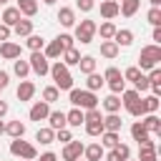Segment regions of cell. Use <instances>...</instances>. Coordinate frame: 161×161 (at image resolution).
I'll list each match as a JSON object with an SVG mask.
<instances>
[{"instance_id": "obj_30", "label": "cell", "mask_w": 161, "mask_h": 161, "mask_svg": "<svg viewBox=\"0 0 161 161\" xmlns=\"http://www.w3.org/2000/svg\"><path fill=\"white\" fill-rule=\"evenodd\" d=\"M5 133L10 138H20V136H25V123L23 121H10V123H5Z\"/></svg>"}, {"instance_id": "obj_12", "label": "cell", "mask_w": 161, "mask_h": 161, "mask_svg": "<svg viewBox=\"0 0 161 161\" xmlns=\"http://www.w3.org/2000/svg\"><path fill=\"white\" fill-rule=\"evenodd\" d=\"M141 123H143V128H146L151 136H158V133H161V118H158L156 113H146V116H141Z\"/></svg>"}, {"instance_id": "obj_17", "label": "cell", "mask_w": 161, "mask_h": 161, "mask_svg": "<svg viewBox=\"0 0 161 161\" xmlns=\"http://www.w3.org/2000/svg\"><path fill=\"white\" fill-rule=\"evenodd\" d=\"M83 158H86V161H101V158H103V146H101V143H88V146H83Z\"/></svg>"}, {"instance_id": "obj_21", "label": "cell", "mask_w": 161, "mask_h": 161, "mask_svg": "<svg viewBox=\"0 0 161 161\" xmlns=\"http://www.w3.org/2000/svg\"><path fill=\"white\" fill-rule=\"evenodd\" d=\"M18 10H20V15L23 18H33L35 13H38V0H18V5H15Z\"/></svg>"}, {"instance_id": "obj_52", "label": "cell", "mask_w": 161, "mask_h": 161, "mask_svg": "<svg viewBox=\"0 0 161 161\" xmlns=\"http://www.w3.org/2000/svg\"><path fill=\"white\" fill-rule=\"evenodd\" d=\"M103 158H106V161H121V156L116 153V148H111L108 153H103Z\"/></svg>"}, {"instance_id": "obj_46", "label": "cell", "mask_w": 161, "mask_h": 161, "mask_svg": "<svg viewBox=\"0 0 161 161\" xmlns=\"http://www.w3.org/2000/svg\"><path fill=\"white\" fill-rule=\"evenodd\" d=\"M133 91H138V93H141V91H148V78H146L143 73L133 80Z\"/></svg>"}, {"instance_id": "obj_41", "label": "cell", "mask_w": 161, "mask_h": 161, "mask_svg": "<svg viewBox=\"0 0 161 161\" xmlns=\"http://www.w3.org/2000/svg\"><path fill=\"white\" fill-rule=\"evenodd\" d=\"M60 45H63V50H68V48H75V38L70 35V33H60L58 38H55Z\"/></svg>"}, {"instance_id": "obj_60", "label": "cell", "mask_w": 161, "mask_h": 161, "mask_svg": "<svg viewBox=\"0 0 161 161\" xmlns=\"http://www.w3.org/2000/svg\"><path fill=\"white\" fill-rule=\"evenodd\" d=\"M0 3H8V0H0Z\"/></svg>"}, {"instance_id": "obj_32", "label": "cell", "mask_w": 161, "mask_h": 161, "mask_svg": "<svg viewBox=\"0 0 161 161\" xmlns=\"http://www.w3.org/2000/svg\"><path fill=\"white\" fill-rule=\"evenodd\" d=\"M96 63H98V60H96L93 55H80L78 68H80V73H83V75H88V73H93V70H96Z\"/></svg>"}, {"instance_id": "obj_27", "label": "cell", "mask_w": 161, "mask_h": 161, "mask_svg": "<svg viewBox=\"0 0 161 161\" xmlns=\"http://www.w3.org/2000/svg\"><path fill=\"white\" fill-rule=\"evenodd\" d=\"M43 55H45L48 60H55V58H60V55H63V45H60L58 40H50V43L43 48Z\"/></svg>"}, {"instance_id": "obj_29", "label": "cell", "mask_w": 161, "mask_h": 161, "mask_svg": "<svg viewBox=\"0 0 161 161\" xmlns=\"http://www.w3.org/2000/svg\"><path fill=\"white\" fill-rule=\"evenodd\" d=\"M121 126H123V121H121L118 113H108V116H103V131H121Z\"/></svg>"}, {"instance_id": "obj_59", "label": "cell", "mask_w": 161, "mask_h": 161, "mask_svg": "<svg viewBox=\"0 0 161 161\" xmlns=\"http://www.w3.org/2000/svg\"><path fill=\"white\" fill-rule=\"evenodd\" d=\"M75 161H86V158H75Z\"/></svg>"}, {"instance_id": "obj_57", "label": "cell", "mask_w": 161, "mask_h": 161, "mask_svg": "<svg viewBox=\"0 0 161 161\" xmlns=\"http://www.w3.org/2000/svg\"><path fill=\"white\" fill-rule=\"evenodd\" d=\"M40 3H45V5H55L58 0H40Z\"/></svg>"}, {"instance_id": "obj_44", "label": "cell", "mask_w": 161, "mask_h": 161, "mask_svg": "<svg viewBox=\"0 0 161 161\" xmlns=\"http://www.w3.org/2000/svg\"><path fill=\"white\" fill-rule=\"evenodd\" d=\"M70 138H73V133H70V128H68V126H65V128H58V131H55V141H60V143H68Z\"/></svg>"}, {"instance_id": "obj_25", "label": "cell", "mask_w": 161, "mask_h": 161, "mask_svg": "<svg viewBox=\"0 0 161 161\" xmlns=\"http://www.w3.org/2000/svg\"><path fill=\"white\" fill-rule=\"evenodd\" d=\"M118 143H121L118 131H103V133H101V146H103V148H116Z\"/></svg>"}, {"instance_id": "obj_10", "label": "cell", "mask_w": 161, "mask_h": 161, "mask_svg": "<svg viewBox=\"0 0 161 161\" xmlns=\"http://www.w3.org/2000/svg\"><path fill=\"white\" fill-rule=\"evenodd\" d=\"M48 113H50V103H45V101H35L33 106H30V111H28V116H30V121H45L48 118Z\"/></svg>"}, {"instance_id": "obj_18", "label": "cell", "mask_w": 161, "mask_h": 161, "mask_svg": "<svg viewBox=\"0 0 161 161\" xmlns=\"http://www.w3.org/2000/svg\"><path fill=\"white\" fill-rule=\"evenodd\" d=\"M13 30H15L18 38H28V35L33 33V20H30V18H20V20L13 25Z\"/></svg>"}, {"instance_id": "obj_37", "label": "cell", "mask_w": 161, "mask_h": 161, "mask_svg": "<svg viewBox=\"0 0 161 161\" xmlns=\"http://www.w3.org/2000/svg\"><path fill=\"white\" fill-rule=\"evenodd\" d=\"M60 60L70 68V65H78V60H80V53L75 50V48H68V50H63V55H60Z\"/></svg>"}, {"instance_id": "obj_62", "label": "cell", "mask_w": 161, "mask_h": 161, "mask_svg": "<svg viewBox=\"0 0 161 161\" xmlns=\"http://www.w3.org/2000/svg\"><path fill=\"white\" fill-rule=\"evenodd\" d=\"M0 91H3V88H0Z\"/></svg>"}, {"instance_id": "obj_23", "label": "cell", "mask_w": 161, "mask_h": 161, "mask_svg": "<svg viewBox=\"0 0 161 161\" xmlns=\"http://www.w3.org/2000/svg\"><path fill=\"white\" fill-rule=\"evenodd\" d=\"M103 111H106V113H118V111H121V96H118V93L106 96V98H103Z\"/></svg>"}, {"instance_id": "obj_51", "label": "cell", "mask_w": 161, "mask_h": 161, "mask_svg": "<svg viewBox=\"0 0 161 161\" xmlns=\"http://www.w3.org/2000/svg\"><path fill=\"white\" fill-rule=\"evenodd\" d=\"M8 83H10V73H8V70H0V88L5 91V88H8Z\"/></svg>"}, {"instance_id": "obj_56", "label": "cell", "mask_w": 161, "mask_h": 161, "mask_svg": "<svg viewBox=\"0 0 161 161\" xmlns=\"http://www.w3.org/2000/svg\"><path fill=\"white\" fill-rule=\"evenodd\" d=\"M148 3H151V8H158L161 5V0H148Z\"/></svg>"}, {"instance_id": "obj_4", "label": "cell", "mask_w": 161, "mask_h": 161, "mask_svg": "<svg viewBox=\"0 0 161 161\" xmlns=\"http://www.w3.org/2000/svg\"><path fill=\"white\" fill-rule=\"evenodd\" d=\"M121 106H123L131 116H136V118L146 116V106H143V98H141L138 91H123V93H121Z\"/></svg>"}, {"instance_id": "obj_33", "label": "cell", "mask_w": 161, "mask_h": 161, "mask_svg": "<svg viewBox=\"0 0 161 161\" xmlns=\"http://www.w3.org/2000/svg\"><path fill=\"white\" fill-rule=\"evenodd\" d=\"M13 73L23 80V78L30 73V63H28V60H23V58H15V60H13Z\"/></svg>"}, {"instance_id": "obj_34", "label": "cell", "mask_w": 161, "mask_h": 161, "mask_svg": "<svg viewBox=\"0 0 161 161\" xmlns=\"http://www.w3.org/2000/svg\"><path fill=\"white\" fill-rule=\"evenodd\" d=\"M35 141H40L43 146H50L53 141H55V131L48 126V128H38V133H35Z\"/></svg>"}, {"instance_id": "obj_2", "label": "cell", "mask_w": 161, "mask_h": 161, "mask_svg": "<svg viewBox=\"0 0 161 161\" xmlns=\"http://www.w3.org/2000/svg\"><path fill=\"white\" fill-rule=\"evenodd\" d=\"M48 73L53 75V86H55L58 91H70V88H73V75H70V70H68V65H65L63 60H55Z\"/></svg>"}, {"instance_id": "obj_15", "label": "cell", "mask_w": 161, "mask_h": 161, "mask_svg": "<svg viewBox=\"0 0 161 161\" xmlns=\"http://www.w3.org/2000/svg\"><path fill=\"white\" fill-rule=\"evenodd\" d=\"M113 43H116L118 48H128V45L133 43V30H128V28H118L116 35H113Z\"/></svg>"}, {"instance_id": "obj_16", "label": "cell", "mask_w": 161, "mask_h": 161, "mask_svg": "<svg viewBox=\"0 0 161 161\" xmlns=\"http://www.w3.org/2000/svg\"><path fill=\"white\" fill-rule=\"evenodd\" d=\"M118 15V0H103L101 3V18L103 20H113Z\"/></svg>"}, {"instance_id": "obj_5", "label": "cell", "mask_w": 161, "mask_h": 161, "mask_svg": "<svg viewBox=\"0 0 161 161\" xmlns=\"http://www.w3.org/2000/svg\"><path fill=\"white\" fill-rule=\"evenodd\" d=\"M10 153H13V156H20L23 161H35L38 148H35L33 143L23 141V136H20V138H13V141H10Z\"/></svg>"}, {"instance_id": "obj_19", "label": "cell", "mask_w": 161, "mask_h": 161, "mask_svg": "<svg viewBox=\"0 0 161 161\" xmlns=\"http://www.w3.org/2000/svg\"><path fill=\"white\" fill-rule=\"evenodd\" d=\"M118 53H121V48H118L113 40H101V55H103L106 60H113V58H118Z\"/></svg>"}, {"instance_id": "obj_14", "label": "cell", "mask_w": 161, "mask_h": 161, "mask_svg": "<svg viewBox=\"0 0 161 161\" xmlns=\"http://www.w3.org/2000/svg\"><path fill=\"white\" fill-rule=\"evenodd\" d=\"M138 8H141V0H121V3H118V15L133 18V15L138 13Z\"/></svg>"}, {"instance_id": "obj_28", "label": "cell", "mask_w": 161, "mask_h": 161, "mask_svg": "<svg viewBox=\"0 0 161 161\" xmlns=\"http://www.w3.org/2000/svg\"><path fill=\"white\" fill-rule=\"evenodd\" d=\"M65 123H68L70 128H78V126L83 123V108H75V106H73V108L65 113Z\"/></svg>"}, {"instance_id": "obj_6", "label": "cell", "mask_w": 161, "mask_h": 161, "mask_svg": "<svg viewBox=\"0 0 161 161\" xmlns=\"http://www.w3.org/2000/svg\"><path fill=\"white\" fill-rule=\"evenodd\" d=\"M73 28H75V35H73V38L80 40V45H88V43H93L98 25H96V20H88V18H86V20H80V23H75Z\"/></svg>"}, {"instance_id": "obj_31", "label": "cell", "mask_w": 161, "mask_h": 161, "mask_svg": "<svg viewBox=\"0 0 161 161\" xmlns=\"http://www.w3.org/2000/svg\"><path fill=\"white\" fill-rule=\"evenodd\" d=\"M20 18H23V15H20V10H18V8H5V10H3V18H0V20H3V23H5L8 28H13V25H15V23H18Z\"/></svg>"}, {"instance_id": "obj_40", "label": "cell", "mask_w": 161, "mask_h": 161, "mask_svg": "<svg viewBox=\"0 0 161 161\" xmlns=\"http://www.w3.org/2000/svg\"><path fill=\"white\" fill-rule=\"evenodd\" d=\"M158 103H161V101H158V96H153V93H151V96H146V98H143L146 113H156V111H158Z\"/></svg>"}, {"instance_id": "obj_35", "label": "cell", "mask_w": 161, "mask_h": 161, "mask_svg": "<svg viewBox=\"0 0 161 161\" xmlns=\"http://www.w3.org/2000/svg\"><path fill=\"white\" fill-rule=\"evenodd\" d=\"M103 83H106V80H103V75H101V73H96V70H93V73H88V78H86V88H88V91H93V93H96Z\"/></svg>"}, {"instance_id": "obj_38", "label": "cell", "mask_w": 161, "mask_h": 161, "mask_svg": "<svg viewBox=\"0 0 161 161\" xmlns=\"http://www.w3.org/2000/svg\"><path fill=\"white\" fill-rule=\"evenodd\" d=\"M141 146V151H138V158H143V156H158V148H156V143L148 138V141H143V143H138Z\"/></svg>"}, {"instance_id": "obj_45", "label": "cell", "mask_w": 161, "mask_h": 161, "mask_svg": "<svg viewBox=\"0 0 161 161\" xmlns=\"http://www.w3.org/2000/svg\"><path fill=\"white\" fill-rule=\"evenodd\" d=\"M141 73H143V70H138L136 65H131V68H126V70H123V80H131V83H133Z\"/></svg>"}, {"instance_id": "obj_58", "label": "cell", "mask_w": 161, "mask_h": 161, "mask_svg": "<svg viewBox=\"0 0 161 161\" xmlns=\"http://www.w3.org/2000/svg\"><path fill=\"white\" fill-rule=\"evenodd\" d=\"M3 133H5V123L0 121V136H3Z\"/></svg>"}, {"instance_id": "obj_47", "label": "cell", "mask_w": 161, "mask_h": 161, "mask_svg": "<svg viewBox=\"0 0 161 161\" xmlns=\"http://www.w3.org/2000/svg\"><path fill=\"white\" fill-rule=\"evenodd\" d=\"M75 8H78L80 13H91V10L96 8V0H75Z\"/></svg>"}, {"instance_id": "obj_13", "label": "cell", "mask_w": 161, "mask_h": 161, "mask_svg": "<svg viewBox=\"0 0 161 161\" xmlns=\"http://www.w3.org/2000/svg\"><path fill=\"white\" fill-rule=\"evenodd\" d=\"M15 96H18V101L23 103V101H30L33 96H35V83L33 80H20V86H18V91H15Z\"/></svg>"}, {"instance_id": "obj_49", "label": "cell", "mask_w": 161, "mask_h": 161, "mask_svg": "<svg viewBox=\"0 0 161 161\" xmlns=\"http://www.w3.org/2000/svg\"><path fill=\"white\" fill-rule=\"evenodd\" d=\"M10 33H13V30H10V28H8L5 23H0V43H5V40H10Z\"/></svg>"}, {"instance_id": "obj_48", "label": "cell", "mask_w": 161, "mask_h": 161, "mask_svg": "<svg viewBox=\"0 0 161 161\" xmlns=\"http://www.w3.org/2000/svg\"><path fill=\"white\" fill-rule=\"evenodd\" d=\"M116 153L121 156V161H126V158H131V146L128 143H118L116 146Z\"/></svg>"}, {"instance_id": "obj_9", "label": "cell", "mask_w": 161, "mask_h": 161, "mask_svg": "<svg viewBox=\"0 0 161 161\" xmlns=\"http://www.w3.org/2000/svg\"><path fill=\"white\" fill-rule=\"evenodd\" d=\"M60 156H63V161H75V158H80V156H83V143L75 141V138H70L68 143H63Z\"/></svg>"}, {"instance_id": "obj_50", "label": "cell", "mask_w": 161, "mask_h": 161, "mask_svg": "<svg viewBox=\"0 0 161 161\" xmlns=\"http://www.w3.org/2000/svg\"><path fill=\"white\" fill-rule=\"evenodd\" d=\"M35 161H58V156H55L53 151H45V153H40V156H35Z\"/></svg>"}, {"instance_id": "obj_39", "label": "cell", "mask_w": 161, "mask_h": 161, "mask_svg": "<svg viewBox=\"0 0 161 161\" xmlns=\"http://www.w3.org/2000/svg\"><path fill=\"white\" fill-rule=\"evenodd\" d=\"M58 98H60V91H58L55 86H45V88H43V101H45V103H55Z\"/></svg>"}, {"instance_id": "obj_43", "label": "cell", "mask_w": 161, "mask_h": 161, "mask_svg": "<svg viewBox=\"0 0 161 161\" xmlns=\"http://www.w3.org/2000/svg\"><path fill=\"white\" fill-rule=\"evenodd\" d=\"M146 20L156 28V25H161V8H151L148 13H146Z\"/></svg>"}, {"instance_id": "obj_26", "label": "cell", "mask_w": 161, "mask_h": 161, "mask_svg": "<svg viewBox=\"0 0 161 161\" xmlns=\"http://www.w3.org/2000/svg\"><path fill=\"white\" fill-rule=\"evenodd\" d=\"M116 25H113V20H106V23H101L98 28H96V33H101V40H113V35H116Z\"/></svg>"}, {"instance_id": "obj_7", "label": "cell", "mask_w": 161, "mask_h": 161, "mask_svg": "<svg viewBox=\"0 0 161 161\" xmlns=\"http://www.w3.org/2000/svg\"><path fill=\"white\" fill-rule=\"evenodd\" d=\"M103 80L108 83V88H111V93H123L126 91V80H123V73L118 70V68H106V73H103Z\"/></svg>"}, {"instance_id": "obj_20", "label": "cell", "mask_w": 161, "mask_h": 161, "mask_svg": "<svg viewBox=\"0 0 161 161\" xmlns=\"http://www.w3.org/2000/svg\"><path fill=\"white\" fill-rule=\"evenodd\" d=\"M45 121L50 123V128H53V131H58V128H65V126H68V123H65V111H50Z\"/></svg>"}, {"instance_id": "obj_36", "label": "cell", "mask_w": 161, "mask_h": 161, "mask_svg": "<svg viewBox=\"0 0 161 161\" xmlns=\"http://www.w3.org/2000/svg\"><path fill=\"white\" fill-rule=\"evenodd\" d=\"M83 126H86V133H88V136H101V133H103V118L83 121Z\"/></svg>"}, {"instance_id": "obj_3", "label": "cell", "mask_w": 161, "mask_h": 161, "mask_svg": "<svg viewBox=\"0 0 161 161\" xmlns=\"http://www.w3.org/2000/svg\"><path fill=\"white\" fill-rule=\"evenodd\" d=\"M158 60H161V45H156V43H151V45H143L141 48V53H138V70H151V68H156L158 65Z\"/></svg>"}, {"instance_id": "obj_1", "label": "cell", "mask_w": 161, "mask_h": 161, "mask_svg": "<svg viewBox=\"0 0 161 161\" xmlns=\"http://www.w3.org/2000/svg\"><path fill=\"white\" fill-rule=\"evenodd\" d=\"M68 101H70V106L83 108V111L98 108V96L93 91H88V88H70L68 91Z\"/></svg>"}, {"instance_id": "obj_61", "label": "cell", "mask_w": 161, "mask_h": 161, "mask_svg": "<svg viewBox=\"0 0 161 161\" xmlns=\"http://www.w3.org/2000/svg\"><path fill=\"white\" fill-rule=\"evenodd\" d=\"M126 161H131V158H126Z\"/></svg>"}, {"instance_id": "obj_24", "label": "cell", "mask_w": 161, "mask_h": 161, "mask_svg": "<svg viewBox=\"0 0 161 161\" xmlns=\"http://www.w3.org/2000/svg\"><path fill=\"white\" fill-rule=\"evenodd\" d=\"M131 136H133V141H138V143H143V141H148V138H151V133L143 128V123H141V121H133V123H131Z\"/></svg>"}, {"instance_id": "obj_54", "label": "cell", "mask_w": 161, "mask_h": 161, "mask_svg": "<svg viewBox=\"0 0 161 161\" xmlns=\"http://www.w3.org/2000/svg\"><path fill=\"white\" fill-rule=\"evenodd\" d=\"M8 111H10L8 101H3V98H0V118H3V116H8Z\"/></svg>"}, {"instance_id": "obj_53", "label": "cell", "mask_w": 161, "mask_h": 161, "mask_svg": "<svg viewBox=\"0 0 161 161\" xmlns=\"http://www.w3.org/2000/svg\"><path fill=\"white\" fill-rule=\"evenodd\" d=\"M151 38H153V43H156V45H161V25H156V28H153V35H151Z\"/></svg>"}, {"instance_id": "obj_55", "label": "cell", "mask_w": 161, "mask_h": 161, "mask_svg": "<svg viewBox=\"0 0 161 161\" xmlns=\"http://www.w3.org/2000/svg\"><path fill=\"white\" fill-rule=\"evenodd\" d=\"M138 161H158V156H143V158H138Z\"/></svg>"}, {"instance_id": "obj_11", "label": "cell", "mask_w": 161, "mask_h": 161, "mask_svg": "<svg viewBox=\"0 0 161 161\" xmlns=\"http://www.w3.org/2000/svg\"><path fill=\"white\" fill-rule=\"evenodd\" d=\"M20 53H23L20 43H13V40L0 43V55H3L5 60H15V58H20Z\"/></svg>"}, {"instance_id": "obj_42", "label": "cell", "mask_w": 161, "mask_h": 161, "mask_svg": "<svg viewBox=\"0 0 161 161\" xmlns=\"http://www.w3.org/2000/svg\"><path fill=\"white\" fill-rule=\"evenodd\" d=\"M28 48H30V50H43V48H45V40H43L40 35H33V33H30V35H28Z\"/></svg>"}, {"instance_id": "obj_8", "label": "cell", "mask_w": 161, "mask_h": 161, "mask_svg": "<svg viewBox=\"0 0 161 161\" xmlns=\"http://www.w3.org/2000/svg\"><path fill=\"white\" fill-rule=\"evenodd\" d=\"M30 70L35 73V75H48V70H50V63H48V58L43 55V50H30Z\"/></svg>"}, {"instance_id": "obj_22", "label": "cell", "mask_w": 161, "mask_h": 161, "mask_svg": "<svg viewBox=\"0 0 161 161\" xmlns=\"http://www.w3.org/2000/svg\"><path fill=\"white\" fill-rule=\"evenodd\" d=\"M58 20H60L63 28H73L75 25V10L73 8H60L58 10Z\"/></svg>"}]
</instances>
